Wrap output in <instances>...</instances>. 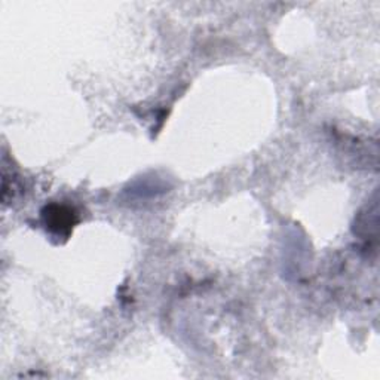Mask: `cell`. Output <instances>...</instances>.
Returning a JSON list of instances; mask_svg holds the SVG:
<instances>
[{
  "label": "cell",
  "mask_w": 380,
  "mask_h": 380,
  "mask_svg": "<svg viewBox=\"0 0 380 380\" xmlns=\"http://www.w3.org/2000/svg\"><path fill=\"white\" fill-rule=\"evenodd\" d=\"M45 217L46 226L58 235L69 234L70 229L73 227V212L64 207H51L46 211Z\"/></svg>",
  "instance_id": "6da1fadb"
}]
</instances>
